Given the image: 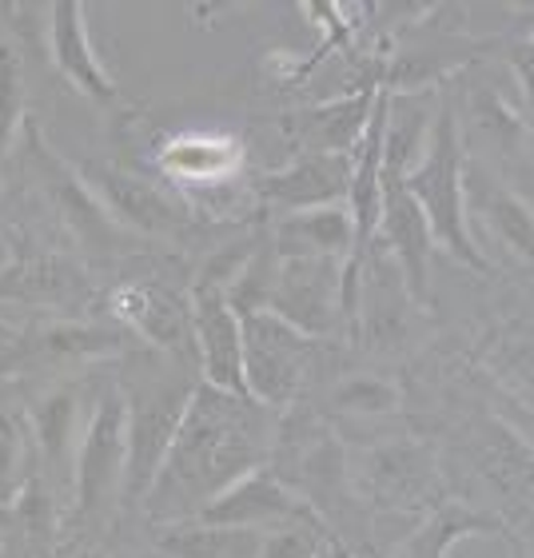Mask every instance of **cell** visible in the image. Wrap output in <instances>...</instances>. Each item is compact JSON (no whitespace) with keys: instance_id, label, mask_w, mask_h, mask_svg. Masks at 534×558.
I'll list each match as a JSON object with an SVG mask.
<instances>
[{"instance_id":"6da1fadb","label":"cell","mask_w":534,"mask_h":558,"mask_svg":"<svg viewBox=\"0 0 534 558\" xmlns=\"http://www.w3.org/2000/svg\"><path fill=\"white\" fill-rule=\"evenodd\" d=\"M279 439V411L199 384L144 495L151 523L196 519L235 478L264 471Z\"/></svg>"},{"instance_id":"7a4b0ae2","label":"cell","mask_w":534,"mask_h":558,"mask_svg":"<svg viewBox=\"0 0 534 558\" xmlns=\"http://www.w3.org/2000/svg\"><path fill=\"white\" fill-rule=\"evenodd\" d=\"M463 132H459V117H454V105L447 96H439V108H435V124H430L427 148L411 163V172L403 175L406 192L418 204L423 220L430 228V244L442 247L454 264L487 276L490 259L483 256L478 240L466 228V211H463Z\"/></svg>"},{"instance_id":"3957f363","label":"cell","mask_w":534,"mask_h":558,"mask_svg":"<svg viewBox=\"0 0 534 558\" xmlns=\"http://www.w3.org/2000/svg\"><path fill=\"white\" fill-rule=\"evenodd\" d=\"M120 387H124V408H129L124 502H144L151 478H156L163 454H168V447L175 439V427L184 418L187 399L199 387V372L192 363L148 351V360H139L136 387L124 384V379H120Z\"/></svg>"},{"instance_id":"277c9868","label":"cell","mask_w":534,"mask_h":558,"mask_svg":"<svg viewBox=\"0 0 534 558\" xmlns=\"http://www.w3.org/2000/svg\"><path fill=\"white\" fill-rule=\"evenodd\" d=\"M124 459H129V408L120 379H108L93 396L72 459V519L81 526L105 523L112 507L124 499Z\"/></svg>"},{"instance_id":"5b68a950","label":"cell","mask_w":534,"mask_h":558,"mask_svg":"<svg viewBox=\"0 0 534 558\" xmlns=\"http://www.w3.org/2000/svg\"><path fill=\"white\" fill-rule=\"evenodd\" d=\"M244 331V387L259 408L288 411L319 372L327 339H312L271 312L240 315Z\"/></svg>"},{"instance_id":"8992f818","label":"cell","mask_w":534,"mask_h":558,"mask_svg":"<svg viewBox=\"0 0 534 558\" xmlns=\"http://www.w3.org/2000/svg\"><path fill=\"white\" fill-rule=\"evenodd\" d=\"M136 339L124 327L93 324L76 315L40 319L28 331H12L9 343H0V375H40V372H69L88 367L100 360L129 355Z\"/></svg>"},{"instance_id":"52a82bcc","label":"cell","mask_w":534,"mask_h":558,"mask_svg":"<svg viewBox=\"0 0 534 558\" xmlns=\"http://www.w3.org/2000/svg\"><path fill=\"white\" fill-rule=\"evenodd\" d=\"M28 160H33L40 187L48 192L52 208L60 211V220L69 223V232L81 240L84 252H93L100 259H120L136 252V235H129L120 228L100 199L88 192V184L81 180V172L69 160H60L57 151L48 148V140L40 136V129L28 124Z\"/></svg>"},{"instance_id":"ba28073f","label":"cell","mask_w":534,"mask_h":558,"mask_svg":"<svg viewBox=\"0 0 534 558\" xmlns=\"http://www.w3.org/2000/svg\"><path fill=\"white\" fill-rule=\"evenodd\" d=\"M108 312L148 351H160L168 360L196 367L192 303H187V295L180 288L160 283V279H129V283L108 291Z\"/></svg>"},{"instance_id":"9c48e42d","label":"cell","mask_w":534,"mask_h":558,"mask_svg":"<svg viewBox=\"0 0 534 558\" xmlns=\"http://www.w3.org/2000/svg\"><path fill=\"white\" fill-rule=\"evenodd\" d=\"M343 264L327 259H279L271 268V283L264 295V312L279 315L283 324L312 339H327L343 319V295H339Z\"/></svg>"},{"instance_id":"30bf717a","label":"cell","mask_w":534,"mask_h":558,"mask_svg":"<svg viewBox=\"0 0 534 558\" xmlns=\"http://www.w3.org/2000/svg\"><path fill=\"white\" fill-rule=\"evenodd\" d=\"M81 180L88 184L100 208L124 228L129 235H175L187 228V208L180 199H172L156 180L117 163H84L76 168Z\"/></svg>"},{"instance_id":"8fae6325","label":"cell","mask_w":534,"mask_h":558,"mask_svg":"<svg viewBox=\"0 0 534 558\" xmlns=\"http://www.w3.org/2000/svg\"><path fill=\"white\" fill-rule=\"evenodd\" d=\"M363 495L387 511H435L447 495H442V475L430 447L411 439L384 442L363 454L360 466Z\"/></svg>"},{"instance_id":"7c38bea8","label":"cell","mask_w":534,"mask_h":558,"mask_svg":"<svg viewBox=\"0 0 534 558\" xmlns=\"http://www.w3.org/2000/svg\"><path fill=\"white\" fill-rule=\"evenodd\" d=\"M192 336H196V367L199 379L216 391L247 399L244 387V331H240V315L228 303V291L220 283L199 276L192 295Z\"/></svg>"},{"instance_id":"4fadbf2b","label":"cell","mask_w":534,"mask_h":558,"mask_svg":"<svg viewBox=\"0 0 534 558\" xmlns=\"http://www.w3.org/2000/svg\"><path fill=\"white\" fill-rule=\"evenodd\" d=\"M375 244L384 247L387 259L399 268L406 291L418 307H427L430 291V228L423 220L418 204L411 199L403 184V172L384 168L379 175V228H375Z\"/></svg>"},{"instance_id":"5bb4252c","label":"cell","mask_w":534,"mask_h":558,"mask_svg":"<svg viewBox=\"0 0 534 558\" xmlns=\"http://www.w3.org/2000/svg\"><path fill=\"white\" fill-rule=\"evenodd\" d=\"M84 399H88V387L60 379L36 391L33 403H24L36 442V466L57 495H72V459L84 430Z\"/></svg>"},{"instance_id":"9a60e30c","label":"cell","mask_w":534,"mask_h":558,"mask_svg":"<svg viewBox=\"0 0 534 558\" xmlns=\"http://www.w3.org/2000/svg\"><path fill=\"white\" fill-rule=\"evenodd\" d=\"M196 519L208 526H232V531H259L264 535V531L303 523V519H319V514L279 475L252 471V475L235 478L232 487H223Z\"/></svg>"},{"instance_id":"2e32d148","label":"cell","mask_w":534,"mask_h":558,"mask_svg":"<svg viewBox=\"0 0 534 558\" xmlns=\"http://www.w3.org/2000/svg\"><path fill=\"white\" fill-rule=\"evenodd\" d=\"M463 211L466 228L478 223L490 244L507 252L514 264H531V240H534V220L531 204L519 199V192L502 184L499 175L483 168L478 160L463 163Z\"/></svg>"},{"instance_id":"e0dca14e","label":"cell","mask_w":534,"mask_h":558,"mask_svg":"<svg viewBox=\"0 0 534 558\" xmlns=\"http://www.w3.org/2000/svg\"><path fill=\"white\" fill-rule=\"evenodd\" d=\"M0 300L45 312H76L93 300V279L64 252H21L0 271Z\"/></svg>"},{"instance_id":"ac0fdd59","label":"cell","mask_w":534,"mask_h":558,"mask_svg":"<svg viewBox=\"0 0 534 558\" xmlns=\"http://www.w3.org/2000/svg\"><path fill=\"white\" fill-rule=\"evenodd\" d=\"M348 180H351V156H336V151H300L288 168L267 172L264 180H259V204L271 208L276 216L331 208V204H343V199H348Z\"/></svg>"},{"instance_id":"d6986e66","label":"cell","mask_w":534,"mask_h":558,"mask_svg":"<svg viewBox=\"0 0 534 558\" xmlns=\"http://www.w3.org/2000/svg\"><path fill=\"white\" fill-rule=\"evenodd\" d=\"M48 52H52V64L60 69V76L84 93L96 105H112L120 96L112 72L105 69V60L96 57L93 33H88V21H84V4L81 0H57L48 9Z\"/></svg>"},{"instance_id":"ffe728a7","label":"cell","mask_w":534,"mask_h":558,"mask_svg":"<svg viewBox=\"0 0 534 558\" xmlns=\"http://www.w3.org/2000/svg\"><path fill=\"white\" fill-rule=\"evenodd\" d=\"M267 244L279 259H327V264H348L355 247V228H351L348 204L331 208L291 211L271 223Z\"/></svg>"},{"instance_id":"44dd1931","label":"cell","mask_w":534,"mask_h":558,"mask_svg":"<svg viewBox=\"0 0 534 558\" xmlns=\"http://www.w3.org/2000/svg\"><path fill=\"white\" fill-rule=\"evenodd\" d=\"M0 531H9L0 558H52L60 543V495L33 475L16 499L0 507Z\"/></svg>"},{"instance_id":"7402d4cb","label":"cell","mask_w":534,"mask_h":558,"mask_svg":"<svg viewBox=\"0 0 534 558\" xmlns=\"http://www.w3.org/2000/svg\"><path fill=\"white\" fill-rule=\"evenodd\" d=\"M244 163V144L223 132H180L160 148V172L180 187H220Z\"/></svg>"},{"instance_id":"603a6c76","label":"cell","mask_w":534,"mask_h":558,"mask_svg":"<svg viewBox=\"0 0 534 558\" xmlns=\"http://www.w3.org/2000/svg\"><path fill=\"white\" fill-rule=\"evenodd\" d=\"M379 88L384 84H363L355 96H343V100H331V105L315 108V112H303L300 124H295V136H300L303 151L351 156L355 144H360L363 129H367V117H372Z\"/></svg>"},{"instance_id":"cb8c5ba5","label":"cell","mask_w":534,"mask_h":558,"mask_svg":"<svg viewBox=\"0 0 534 558\" xmlns=\"http://www.w3.org/2000/svg\"><path fill=\"white\" fill-rule=\"evenodd\" d=\"M499 526L502 523L490 511H475L471 502L442 499L399 550H403L406 558H447L463 538L490 535V531H499Z\"/></svg>"},{"instance_id":"d4e9b609","label":"cell","mask_w":534,"mask_h":558,"mask_svg":"<svg viewBox=\"0 0 534 558\" xmlns=\"http://www.w3.org/2000/svg\"><path fill=\"white\" fill-rule=\"evenodd\" d=\"M259 531H232V526H208L199 519L180 523H156V547L168 558H256Z\"/></svg>"},{"instance_id":"484cf974","label":"cell","mask_w":534,"mask_h":558,"mask_svg":"<svg viewBox=\"0 0 534 558\" xmlns=\"http://www.w3.org/2000/svg\"><path fill=\"white\" fill-rule=\"evenodd\" d=\"M478 471L490 487L502 495H531V447H526L514 430L499 423H483L478 435Z\"/></svg>"},{"instance_id":"4316f807","label":"cell","mask_w":534,"mask_h":558,"mask_svg":"<svg viewBox=\"0 0 534 558\" xmlns=\"http://www.w3.org/2000/svg\"><path fill=\"white\" fill-rule=\"evenodd\" d=\"M33 475H40V466H36V442H33V427H28V411L0 408V507L16 499L21 487Z\"/></svg>"},{"instance_id":"83f0119b","label":"cell","mask_w":534,"mask_h":558,"mask_svg":"<svg viewBox=\"0 0 534 558\" xmlns=\"http://www.w3.org/2000/svg\"><path fill=\"white\" fill-rule=\"evenodd\" d=\"M24 112H28V84H24L21 48L12 45L9 36H0V184H4L9 160L16 151Z\"/></svg>"},{"instance_id":"f1b7e54d","label":"cell","mask_w":534,"mask_h":558,"mask_svg":"<svg viewBox=\"0 0 534 558\" xmlns=\"http://www.w3.org/2000/svg\"><path fill=\"white\" fill-rule=\"evenodd\" d=\"M331 408L343 415H391L399 408V391L375 375H348L331 387Z\"/></svg>"},{"instance_id":"f546056e","label":"cell","mask_w":534,"mask_h":558,"mask_svg":"<svg viewBox=\"0 0 534 558\" xmlns=\"http://www.w3.org/2000/svg\"><path fill=\"white\" fill-rule=\"evenodd\" d=\"M327 538L331 535H327L324 519H303V523L264 531L256 558H315L327 547Z\"/></svg>"},{"instance_id":"4dcf8cb0","label":"cell","mask_w":534,"mask_h":558,"mask_svg":"<svg viewBox=\"0 0 534 558\" xmlns=\"http://www.w3.org/2000/svg\"><path fill=\"white\" fill-rule=\"evenodd\" d=\"M72 558H112V555H108L100 543H81V547L72 550Z\"/></svg>"},{"instance_id":"1f68e13d","label":"cell","mask_w":534,"mask_h":558,"mask_svg":"<svg viewBox=\"0 0 534 558\" xmlns=\"http://www.w3.org/2000/svg\"><path fill=\"white\" fill-rule=\"evenodd\" d=\"M327 547H331V558H355V555H351V550H348V547H343V543H339V538H336V535L327 538Z\"/></svg>"},{"instance_id":"d6a6232c","label":"cell","mask_w":534,"mask_h":558,"mask_svg":"<svg viewBox=\"0 0 534 558\" xmlns=\"http://www.w3.org/2000/svg\"><path fill=\"white\" fill-rule=\"evenodd\" d=\"M12 339V327L9 324H0V343H9Z\"/></svg>"},{"instance_id":"836d02e7","label":"cell","mask_w":534,"mask_h":558,"mask_svg":"<svg viewBox=\"0 0 534 558\" xmlns=\"http://www.w3.org/2000/svg\"><path fill=\"white\" fill-rule=\"evenodd\" d=\"M315 558H331V547H324V550H319V555H315Z\"/></svg>"},{"instance_id":"e575fe53","label":"cell","mask_w":534,"mask_h":558,"mask_svg":"<svg viewBox=\"0 0 534 558\" xmlns=\"http://www.w3.org/2000/svg\"><path fill=\"white\" fill-rule=\"evenodd\" d=\"M387 558H406V555H403V550H396V555H387Z\"/></svg>"}]
</instances>
